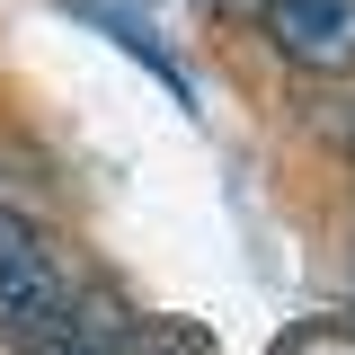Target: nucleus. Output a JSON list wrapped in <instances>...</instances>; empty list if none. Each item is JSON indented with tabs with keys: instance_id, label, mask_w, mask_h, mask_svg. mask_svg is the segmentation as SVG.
<instances>
[{
	"instance_id": "1",
	"label": "nucleus",
	"mask_w": 355,
	"mask_h": 355,
	"mask_svg": "<svg viewBox=\"0 0 355 355\" xmlns=\"http://www.w3.org/2000/svg\"><path fill=\"white\" fill-rule=\"evenodd\" d=\"M62 311V275H53V249L36 240V222L0 205V329L27 338Z\"/></svg>"
},
{
	"instance_id": "2",
	"label": "nucleus",
	"mask_w": 355,
	"mask_h": 355,
	"mask_svg": "<svg viewBox=\"0 0 355 355\" xmlns=\"http://www.w3.org/2000/svg\"><path fill=\"white\" fill-rule=\"evenodd\" d=\"M266 36L293 71H355V0H266Z\"/></svg>"
},
{
	"instance_id": "3",
	"label": "nucleus",
	"mask_w": 355,
	"mask_h": 355,
	"mask_svg": "<svg viewBox=\"0 0 355 355\" xmlns=\"http://www.w3.org/2000/svg\"><path fill=\"white\" fill-rule=\"evenodd\" d=\"M205 9H249V0H205Z\"/></svg>"
}]
</instances>
